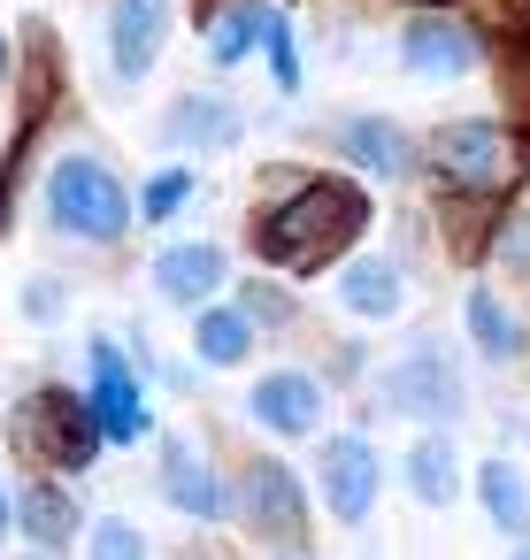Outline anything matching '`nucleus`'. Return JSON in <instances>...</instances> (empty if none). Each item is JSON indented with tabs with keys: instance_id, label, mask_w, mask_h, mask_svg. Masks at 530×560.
<instances>
[{
	"instance_id": "obj_23",
	"label": "nucleus",
	"mask_w": 530,
	"mask_h": 560,
	"mask_svg": "<svg viewBox=\"0 0 530 560\" xmlns=\"http://www.w3.org/2000/svg\"><path fill=\"white\" fill-rule=\"evenodd\" d=\"M185 200H193V177L185 170H162V177L139 185V223H170V215H185Z\"/></svg>"
},
{
	"instance_id": "obj_1",
	"label": "nucleus",
	"mask_w": 530,
	"mask_h": 560,
	"mask_svg": "<svg viewBox=\"0 0 530 560\" xmlns=\"http://www.w3.org/2000/svg\"><path fill=\"white\" fill-rule=\"evenodd\" d=\"M361 231H369V192L354 177H300L292 200H277L269 215H254V246L285 277H308V269L338 261Z\"/></svg>"
},
{
	"instance_id": "obj_17",
	"label": "nucleus",
	"mask_w": 530,
	"mask_h": 560,
	"mask_svg": "<svg viewBox=\"0 0 530 560\" xmlns=\"http://www.w3.org/2000/svg\"><path fill=\"white\" fill-rule=\"evenodd\" d=\"M338 300L361 323H392L407 307V277H400V261H346L338 269Z\"/></svg>"
},
{
	"instance_id": "obj_15",
	"label": "nucleus",
	"mask_w": 530,
	"mask_h": 560,
	"mask_svg": "<svg viewBox=\"0 0 530 560\" xmlns=\"http://www.w3.org/2000/svg\"><path fill=\"white\" fill-rule=\"evenodd\" d=\"M246 522L269 529V537H300L308 499H300V483H292L285 460H254V468H246Z\"/></svg>"
},
{
	"instance_id": "obj_2",
	"label": "nucleus",
	"mask_w": 530,
	"mask_h": 560,
	"mask_svg": "<svg viewBox=\"0 0 530 560\" xmlns=\"http://www.w3.org/2000/svg\"><path fill=\"white\" fill-rule=\"evenodd\" d=\"M47 223L78 246H108L131 231V192L101 154H62L47 170Z\"/></svg>"
},
{
	"instance_id": "obj_20",
	"label": "nucleus",
	"mask_w": 530,
	"mask_h": 560,
	"mask_svg": "<svg viewBox=\"0 0 530 560\" xmlns=\"http://www.w3.org/2000/svg\"><path fill=\"white\" fill-rule=\"evenodd\" d=\"M476 499H484L492 529L530 537V483H522V468H515V460H484V468H476Z\"/></svg>"
},
{
	"instance_id": "obj_9",
	"label": "nucleus",
	"mask_w": 530,
	"mask_h": 560,
	"mask_svg": "<svg viewBox=\"0 0 530 560\" xmlns=\"http://www.w3.org/2000/svg\"><path fill=\"white\" fill-rule=\"evenodd\" d=\"M499 162H507V139H499V124H484V116L438 131V147H430V170H438L446 185H492Z\"/></svg>"
},
{
	"instance_id": "obj_5",
	"label": "nucleus",
	"mask_w": 530,
	"mask_h": 560,
	"mask_svg": "<svg viewBox=\"0 0 530 560\" xmlns=\"http://www.w3.org/2000/svg\"><path fill=\"white\" fill-rule=\"evenodd\" d=\"M377 483H384V460H377V445L369 438H331L323 445V506H331V522H369V506H377Z\"/></svg>"
},
{
	"instance_id": "obj_16",
	"label": "nucleus",
	"mask_w": 530,
	"mask_h": 560,
	"mask_svg": "<svg viewBox=\"0 0 530 560\" xmlns=\"http://www.w3.org/2000/svg\"><path fill=\"white\" fill-rule=\"evenodd\" d=\"M193 353H200L208 369H239V361L254 353V307H239V300L193 307Z\"/></svg>"
},
{
	"instance_id": "obj_6",
	"label": "nucleus",
	"mask_w": 530,
	"mask_h": 560,
	"mask_svg": "<svg viewBox=\"0 0 530 560\" xmlns=\"http://www.w3.org/2000/svg\"><path fill=\"white\" fill-rule=\"evenodd\" d=\"M400 62H407V78H423V85L469 78V70H476V32H469L461 16H415V24L400 32Z\"/></svg>"
},
{
	"instance_id": "obj_3",
	"label": "nucleus",
	"mask_w": 530,
	"mask_h": 560,
	"mask_svg": "<svg viewBox=\"0 0 530 560\" xmlns=\"http://www.w3.org/2000/svg\"><path fill=\"white\" fill-rule=\"evenodd\" d=\"M9 430L32 445V453H47L55 468H93V453H101V415H93V399H78V392H32L16 415H9Z\"/></svg>"
},
{
	"instance_id": "obj_31",
	"label": "nucleus",
	"mask_w": 530,
	"mask_h": 560,
	"mask_svg": "<svg viewBox=\"0 0 530 560\" xmlns=\"http://www.w3.org/2000/svg\"><path fill=\"white\" fill-rule=\"evenodd\" d=\"M32 560H47V552H32Z\"/></svg>"
},
{
	"instance_id": "obj_10",
	"label": "nucleus",
	"mask_w": 530,
	"mask_h": 560,
	"mask_svg": "<svg viewBox=\"0 0 530 560\" xmlns=\"http://www.w3.org/2000/svg\"><path fill=\"white\" fill-rule=\"evenodd\" d=\"M93 415H101V430L116 438V445H139L147 438V399H139V384H131V369H124V353L116 346H93Z\"/></svg>"
},
{
	"instance_id": "obj_27",
	"label": "nucleus",
	"mask_w": 530,
	"mask_h": 560,
	"mask_svg": "<svg viewBox=\"0 0 530 560\" xmlns=\"http://www.w3.org/2000/svg\"><path fill=\"white\" fill-rule=\"evenodd\" d=\"M24 307H32V315H39V323H47V315H55V307H62V292H55V284H32V292H24Z\"/></svg>"
},
{
	"instance_id": "obj_26",
	"label": "nucleus",
	"mask_w": 530,
	"mask_h": 560,
	"mask_svg": "<svg viewBox=\"0 0 530 560\" xmlns=\"http://www.w3.org/2000/svg\"><path fill=\"white\" fill-rule=\"evenodd\" d=\"M499 261H507V277H515V284H530V208H522V215H507V231H499Z\"/></svg>"
},
{
	"instance_id": "obj_4",
	"label": "nucleus",
	"mask_w": 530,
	"mask_h": 560,
	"mask_svg": "<svg viewBox=\"0 0 530 560\" xmlns=\"http://www.w3.org/2000/svg\"><path fill=\"white\" fill-rule=\"evenodd\" d=\"M384 407L407 415V422H453V415L469 407V384H461L453 353L423 338V346H407V353L384 369Z\"/></svg>"
},
{
	"instance_id": "obj_22",
	"label": "nucleus",
	"mask_w": 530,
	"mask_h": 560,
	"mask_svg": "<svg viewBox=\"0 0 530 560\" xmlns=\"http://www.w3.org/2000/svg\"><path fill=\"white\" fill-rule=\"evenodd\" d=\"M262 24H269V0H239V9H223V24L208 32V55L231 70V62H246L254 47H262Z\"/></svg>"
},
{
	"instance_id": "obj_29",
	"label": "nucleus",
	"mask_w": 530,
	"mask_h": 560,
	"mask_svg": "<svg viewBox=\"0 0 530 560\" xmlns=\"http://www.w3.org/2000/svg\"><path fill=\"white\" fill-rule=\"evenodd\" d=\"M0 537H9V491H0Z\"/></svg>"
},
{
	"instance_id": "obj_30",
	"label": "nucleus",
	"mask_w": 530,
	"mask_h": 560,
	"mask_svg": "<svg viewBox=\"0 0 530 560\" xmlns=\"http://www.w3.org/2000/svg\"><path fill=\"white\" fill-rule=\"evenodd\" d=\"M515 560H530V537H522V545H515Z\"/></svg>"
},
{
	"instance_id": "obj_28",
	"label": "nucleus",
	"mask_w": 530,
	"mask_h": 560,
	"mask_svg": "<svg viewBox=\"0 0 530 560\" xmlns=\"http://www.w3.org/2000/svg\"><path fill=\"white\" fill-rule=\"evenodd\" d=\"M9 62H16V47H9V32H0V78H9Z\"/></svg>"
},
{
	"instance_id": "obj_7",
	"label": "nucleus",
	"mask_w": 530,
	"mask_h": 560,
	"mask_svg": "<svg viewBox=\"0 0 530 560\" xmlns=\"http://www.w3.org/2000/svg\"><path fill=\"white\" fill-rule=\"evenodd\" d=\"M246 407H254V422H262L269 438H308V430L323 422V384H315L308 369H269V376L246 392Z\"/></svg>"
},
{
	"instance_id": "obj_24",
	"label": "nucleus",
	"mask_w": 530,
	"mask_h": 560,
	"mask_svg": "<svg viewBox=\"0 0 530 560\" xmlns=\"http://www.w3.org/2000/svg\"><path fill=\"white\" fill-rule=\"evenodd\" d=\"M262 47H269V85H277V93H300V55H292V24H285V9H269Z\"/></svg>"
},
{
	"instance_id": "obj_14",
	"label": "nucleus",
	"mask_w": 530,
	"mask_h": 560,
	"mask_svg": "<svg viewBox=\"0 0 530 560\" xmlns=\"http://www.w3.org/2000/svg\"><path fill=\"white\" fill-rule=\"evenodd\" d=\"M338 154H346L354 170L384 177V185H400V177L415 170V147H407V131H400L392 116H346V131H338Z\"/></svg>"
},
{
	"instance_id": "obj_8",
	"label": "nucleus",
	"mask_w": 530,
	"mask_h": 560,
	"mask_svg": "<svg viewBox=\"0 0 530 560\" xmlns=\"http://www.w3.org/2000/svg\"><path fill=\"white\" fill-rule=\"evenodd\" d=\"M162 147H177V154H223V147H239V108L223 93H177L162 108Z\"/></svg>"
},
{
	"instance_id": "obj_19",
	"label": "nucleus",
	"mask_w": 530,
	"mask_h": 560,
	"mask_svg": "<svg viewBox=\"0 0 530 560\" xmlns=\"http://www.w3.org/2000/svg\"><path fill=\"white\" fill-rule=\"evenodd\" d=\"M407 483H415L423 506H453V491H461V453H453L446 430H423V438L407 445Z\"/></svg>"
},
{
	"instance_id": "obj_13",
	"label": "nucleus",
	"mask_w": 530,
	"mask_h": 560,
	"mask_svg": "<svg viewBox=\"0 0 530 560\" xmlns=\"http://www.w3.org/2000/svg\"><path fill=\"white\" fill-rule=\"evenodd\" d=\"M162 491L193 522H216L223 514V483H216V468H208V453L193 438H162Z\"/></svg>"
},
{
	"instance_id": "obj_11",
	"label": "nucleus",
	"mask_w": 530,
	"mask_h": 560,
	"mask_svg": "<svg viewBox=\"0 0 530 560\" xmlns=\"http://www.w3.org/2000/svg\"><path fill=\"white\" fill-rule=\"evenodd\" d=\"M162 39H170V0H116V16H108L116 78H147L162 62Z\"/></svg>"
},
{
	"instance_id": "obj_12",
	"label": "nucleus",
	"mask_w": 530,
	"mask_h": 560,
	"mask_svg": "<svg viewBox=\"0 0 530 560\" xmlns=\"http://www.w3.org/2000/svg\"><path fill=\"white\" fill-rule=\"evenodd\" d=\"M154 284H162L177 307H208V300L231 284V261H223V246H208V238H185V246H170V254L154 261Z\"/></svg>"
},
{
	"instance_id": "obj_18",
	"label": "nucleus",
	"mask_w": 530,
	"mask_h": 560,
	"mask_svg": "<svg viewBox=\"0 0 530 560\" xmlns=\"http://www.w3.org/2000/svg\"><path fill=\"white\" fill-rule=\"evenodd\" d=\"M461 315H469V338H476L484 361H522V353H530V323H522L492 284H476V292L461 300Z\"/></svg>"
},
{
	"instance_id": "obj_21",
	"label": "nucleus",
	"mask_w": 530,
	"mask_h": 560,
	"mask_svg": "<svg viewBox=\"0 0 530 560\" xmlns=\"http://www.w3.org/2000/svg\"><path fill=\"white\" fill-rule=\"evenodd\" d=\"M16 522H24V529H32V545H47V552L78 529V514H70V499H62V483H32V491L16 499Z\"/></svg>"
},
{
	"instance_id": "obj_25",
	"label": "nucleus",
	"mask_w": 530,
	"mask_h": 560,
	"mask_svg": "<svg viewBox=\"0 0 530 560\" xmlns=\"http://www.w3.org/2000/svg\"><path fill=\"white\" fill-rule=\"evenodd\" d=\"M93 560H147V537H139V522H124V514L93 522Z\"/></svg>"
}]
</instances>
